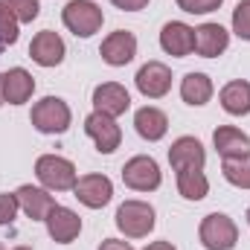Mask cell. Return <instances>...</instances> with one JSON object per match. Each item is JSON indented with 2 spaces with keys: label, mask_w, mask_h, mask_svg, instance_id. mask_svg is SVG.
<instances>
[{
  "label": "cell",
  "mask_w": 250,
  "mask_h": 250,
  "mask_svg": "<svg viewBox=\"0 0 250 250\" xmlns=\"http://www.w3.org/2000/svg\"><path fill=\"white\" fill-rule=\"evenodd\" d=\"M3 93H6L9 105H23L35 93V79L23 67H12L3 73Z\"/></svg>",
  "instance_id": "obj_19"
},
{
  "label": "cell",
  "mask_w": 250,
  "mask_h": 250,
  "mask_svg": "<svg viewBox=\"0 0 250 250\" xmlns=\"http://www.w3.org/2000/svg\"><path fill=\"white\" fill-rule=\"evenodd\" d=\"M64 41L59 32H53V29H44V32H38L35 38H32V44H29V56H32V62L41 64V67H56V64L64 62Z\"/></svg>",
  "instance_id": "obj_14"
},
{
  "label": "cell",
  "mask_w": 250,
  "mask_h": 250,
  "mask_svg": "<svg viewBox=\"0 0 250 250\" xmlns=\"http://www.w3.org/2000/svg\"><path fill=\"white\" fill-rule=\"evenodd\" d=\"M233 32L242 41H250V0H242L233 9Z\"/></svg>",
  "instance_id": "obj_26"
},
{
  "label": "cell",
  "mask_w": 250,
  "mask_h": 250,
  "mask_svg": "<svg viewBox=\"0 0 250 250\" xmlns=\"http://www.w3.org/2000/svg\"><path fill=\"white\" fill-rule=\"evenodd\" d=\"M32 125L41 134H64L70 128V108L59 96H44L41 102L32 105Z\"/></svg>",
  "instance_id": "obj_5"
},
{
  "label": "cell",
  "mask_w": 250,
  "mask_h": 250,
  "mask_svg": "<svg viewBox=\"0 0 250 250\" xmlns=\"http://www.w3.org/2000/svg\"><path fill=\"white\" fill-rule=\"evenodd\" d=\"M143 250H175V245L172 242H151L148 248H143Z\"/></svg>",
  "instance_id": "obj_32"
},
{
  "label": "cell",
  "mask_w": 250,
  "mask_h": 250,
  "mask_svg": "<svg viewBox=\"0 0 250 250\" xmlns=\"http://www.w3.org/2000/svg\"><path fill=\"white\" fill-rule=\"evenodd\" d=\"M134 82H137V90L146 99H160L172 87V70L163 62H148L137 70V79Z\"/></svg>",
  "instance_id": "obj_8"
},
{
  "label": "cell",
  "mask_w": 250,
  "mask_h": 250,
  "mask_svg": "<svg viewBox=\"0 0 250 250\" xmlns=\"http://www.w3.org/2000/svg\"><path fill=\"white\" fill-rule=\"evenodd\" d=\"M181 96H184L187 105H195V108L207 105L212 99V82H209V76H204V73H187L184 82H181Z\"/></svg>",
  "instance_id": "obj_22"
},
{
  "label": "cell",
  "mask_w": 250,
  "mask_h": 250,
  "mask_svg": "<svg viewBox=\"0 0 250 250\" xmlns=\"http://www.w3.org/2000/svg\"><path fill=\"white\" fill-rule=\"evenodd\" d=\"M21 204H18V195L15 192H0V227L12 224L15 215H18Z\"/></svg>",
  "instance_id": "obj_28"
},
{
  "label": "cell",
  "mask_w": 250,
  "mask_h": 250,
  "mask_svg": "<svg viewBox=\"0 0 250 250\" xmlns=\"http://www.w3.org/2000/svg\"><path fill=\"white\" fill-rule=\"evenodd\" d=\"M248 224H250V209H248Z\"/></svg>",
  "instance_id": "obj_36"
},
{
  "label": "cell",
  "mask_w": 250,
  "mask_h": 250,
  "mask_svg": "<svg viewBox=\"0 0 250 250\" xmlns=\"http://www.w3.org/2000/svg\"><path fill=\"white\" fill-rule=\"evenodd\" d=\"M224 178L239 189H250V157H239V160H224L221 166Z\"/></svg>",
  "instance_id": "obj_24"
},
{
  "label": "cell",
  "mask_w": 250,
  "mask_h": 250,
  "mask_svg": "<svg viewBox=\"0 0 250 250\" xmlns=\"http://www.w3.org/2000/svg\"><path fill=\"white\" fill-rule=\"evenodd\" d=\"M15 195H18V204H21L23 215L32 218V221H44L47 212L56 207V201H53V195L47 189H38V187H32V184H23Z\"/></svg>",
  "instance_id": "obj_18"
},
{
  "label": "cell",
  "mask_w": 250,
  "mask_h": 250,
  "mask_svg": "<svg viewBox=\"0 0 250 250\" xmlns=\"http://www.w3.org/2000/svg\"><path fill=\"white\" fill-rule=\"evenodd\" d=\"M201 245L207 250H233L239 242V227L230 215L224 212H209L204 221H201Z\"/></svg>",
  "instance_id": "obj_3"
},
{
  "label": "cell",
  "mask_w": 250,
  "mask_h": 250,
  "mask_svg": "<svg viewBox=\"0 0 250 250\" xmlns=\"http://www.w3.org/2000/svg\"><path fill=\"white\" fill-rule=\"evenodd\" d=\"M0 250H3V245H0Z\"/></svg>",
  "instance_id": "obj_37"
},
{
  "label": "cell",
  "mask_w": 250,
  "mask_h": 250,
  "mask_svg": "<svg viewBox=\"0 0 250 250\" xmlns=\"http://www.w3.org/2000/svg\"><path fill=\"white\" fill-rule=\"evenodd\" d=\"M62 21L73 35L90 38L93 32L102 29L105 15H102V9H99L93 0H70V3L64 6V12H62Z\"/></svg>",
  "instance_id": "obj_2"
},
{
  "label": "cell",
  "mask_w": 250,
  "mask_h": 250,
  "mask_svg": "<svg viewBox=\"0 0 250 250\" xmlns=\"http://www.w3.org/2000/svg\"><path fill=\"white\" fill-rule=\"evenodd\" d=\"M134 128H137V134H140L143 140L157 143V140H163L166 131H169V117H166L160 108L146 105V108H140V111L134 114Z\"/></svg>",
  "instance_id": "obj_20"
},
{
  "label": "cell",
  "mask_w": 250,
  "mask_h": 250,
  "mask_svg": "<svg viewBox=\"0 0 250 250\" xmlns=\"http://www.w3.org/2000/svg\"><path fill=\"white\" fill-rule=\"evenodd\" d=\"M84 131L96 143V151L99 154H114L120 148V143H123V131H120L117 120L108 117V114H99V111H93L84 120Z\"/></svg>",
  "instance_id": "obj_7"
},
{
  "label": "cell",
  "mask_w": 250,
  "mask_h": 250,
  "mask_svg": "<svg viewBox=\"0 0 250 250\" xmlns=\"http://www.w3.org/2000/svg\"><path fill=\"white\" fill-rule=\"evenodd\" d=\"M73 195H76L84 207L99 209V207H105V204L114 198V184H111V178H105V175H82V178L76 181V187H73Z\"/></svg>",
  "instance_id": "obj_10"
},
{
  "label": "cell",
  "mask_w": 250,
  "mask_h": 250,
  "mask_svg": "<svg viewBox=\"0 0 250 250\" xmlns=\"http://www.w3.org/2000/svg\"><path fill=\"white\" fill-rule=\"evenodd\" d=\"M224 0H178V6L189 12V15H207V12H215Z\"/></svg>",
  "instance_id": "obj_29"
},
{
  "label": "cell",
  "mask_w": 250,
  "mask_h": 250,
  "mask_svg": "<svg viewBox=\"0 0 250 250\" xmlns=\"http://www.w3.org/2000/svg\"><path fill=\"white\" fill-rule=\"evenodd\" d=\"M218 99H221V108H224L227 114H233V117L250 114V82L236 79V82L224 84L221 93H218Z\"/></svg>",
  "instance_id": "obj_21"
},
{
  "label": "cell",
  "mask_w": 250,
  "mask_h": 250,
  "mask_svg": "<svg viewBox=\"0 0 250 250\" xmlns=\"http://www.w3.org/2000/svg\"><path fill=\"white\" fill-rule=\"evenodd\" d=\"M178 192L187 201H201L209 192V181L201 169H184V172H178Z\"/></svg>",
  "instance_id": "obj_23"
},
{
  "label": "cell",
  "mask_w": 250,
  "mask_h": 250,
  "mask_svg": "<svg viewBox=\"0 0 250 250\" xmlns=\"http://www.w3.org/2000/svg\"><path fill=\"white\" fill-rule=\"evenodd\" d=\"M18 26H21V21H18V15L0 0V41L6 44V47H12L15 41H18Z\"/></svg>",
  "instance_id": "obj_25"
},
{
  "label": "cell",
  "mask_w": 250,
  "mask_h": 250,
  "mask_svg": "<svg viewBox=\"0 0 250 250\" xmlns=\"http://www.w3.org/2000/svg\"><path fill=\"white\" fill-rule=\"evenodd\" d=\"M35 175L44 184V189H50V192H67L79 181L76 166L67 157H59V154H41L35 160Z\"/></svg>",
  "instance_id": "obj_1"
},
{
  "label": "cell",
  "mask_w": 250,
  "mask_h": 250,
  "mask_svg": "<svg viewBox=\"0 0 250 250\" xmlns=\"http://www.w3.org/2000/svg\"><path fill=\"white\" fill-rule=\"evenodd\" d=\"M99 56H102V62L111 64V67H125L128 62H134V56H137V38H134V32H128V29L111 32L102 41Z\"/></svg>",
  "instance_id": "obj_11"
},
{
  "label": "cell",
  "mask_w": 250,
  "mask_h": 250,
  "mask_svg": "<svg viewBox=\"0 0 250 250\" xmlns=\"http://www.w3.org/2000/svg\"><path fill=\"white\" fill-rule=\"evenodd\" d=\"M3 50H6V44H3V41H0V56H3Z\"/></svg>",
  "instance_id": "obj_34"
},
{
  "label": "cell",
  "mask_w": 250,
  "mask_h": 250,
  "mask_svg": "<svg viewBox=\"0 0 250 250\" xmlns=\"http://www.w3.org/2000/svg\"><path fill=\"white\" fill-rule=\"evenodd\" d=\"M169 163L175 172H184V169H204L207 163V151L204 146L195 140V137H178L169 148Z\"/></svg>",
  "instance_id": "obj_15"
},
{
  "label": "cell",
  "mask_w": 250,
  "mask_h": 250,
  "mask_svg": "<svg viewBox=\"0 0 250 250\" xmlns=\"http://www.w3.org/2000/svg\"><path fill=\"white\" fill-rule=\"evenodd\" d=\"M15 250H32V248H15Z\"/></svg>",
  "instance_id": "obj_35"
},
{
  "label": "cell",
  "mask_w": 250,
  "mask_h": 250,
  "mask_svg": "<svg viewBox=\"0 0 250 250\" xmlns=\"http://www.w3.org/2000/svg\"><path fill=\"white\" fill-rule=\"evenodd\" d=\"M215 151L221 154V160H239V157H250V137L245 131L233 128V125H221L212 134Z\"/></svg>",
  "instance_id": "obj_16"
},
{
  "label": "cell",
  "mask_w": 250,
  "mask_h": 250,
  "mask_svg": "<svg viewBox=\"0 0 250 250\" xmlns=\"http://www.w3.org/2000/svg\"><path fill=\"white\" fill-rule=\"evenodd\" d=\"M131 108V96H128V90H125L123 84H117V82H105V84H99L96 90H93V111H99V114H108V117H120Z\"/></svg>",
  "instance_id": "obj_13"
},
{
  "label": "cell",
  "mask_w": 250,
  "mask_h": 250,
  "mask_svg": "<svg viewBox=\"0 0 250 250\" xmlns=\"http://www.w3.org/2000/svg\"><path fill=\"white\" fill-rule=\"evenodd\" d=\"M123 184L134 192H154L160 187V166L154 157L137 154L123 166Z\"/></svg>",
  "instance_id": "obj_6"
},
{
  "label": "cell",
  "mask_w": 250,
  "mask_h": 250,
  "mask_svg": "<svg viewBox=\"0 0 250 250\" xmlns=\"http://www.w3.org/2000/svg\"><path fill=\"white\" fill-rule=\"evenodd\" d=\"M230 47V32L221 23H201L195 29V53L201 59H215Z\"/></svg>",
  "instance_id": "obj_17"
},
{
  "label": "cell",
  "mask_w": 250,
  "mask_h": 250,
  "mask_svg": "<svg viewBox=\"0 0 250 250\" xmlns=\"http://www.w3.org/2000/svg\"><path fill=\"white\" fill-rule=\"evenodd\" d=\"M117 9H125V12H140L148 6V0H111Z\"/></svg>",
  "instance_id": "obj_30"
},
{
  "label": "cell",
  "mask_w": 250,
  "mask_h": 250,
  "mask_svg": "<svg viewBox=\"0 0 250 250\" xmlns=\"http://www.w3.org/2000/svg\"><path fill=\"white\" fill-rule=\"evenodd\" d=\"M6 102V93H3V73H0V105Z\"/></svg>",
  "instance_id": "obj_33"
},
{
  "label": "cell",
  "mask_w": 250,
  "mask_h": 250,
  "mask_svg": "<svg viewBox=\"0 0 250 250\" xmlns=\"http://www.w3.org/2000/svg\"><path fill=\"white\" fill-rule=\"evenodd\" d=\"M3 3L18 15V21H21V23H32V21L38 18V12H41L38 0H3Z\"/></svg>",
  "instance_id": "obj_27"
},
{
  "label": "cell",
  "mask_w": 250,
  "mask_h": 250,
  "mask_svg": "<svg viewBox=\"0 0 250 250\" xmlns=\"http://www.w3.org/2000/svg\"><path fill=\"white\" fill-rule=\"evenodd\" d=\"M44 224H47L50 239L59 242V245H70V242L82 233V218H79L70 207H62V204H56V207L47 212Z\"/></svg>",
  "instance_id": "obj_9"
},
{
  "label": "cell",
  "mask_w": 250,
  "mask_h": 250,
  "mask_svg": "<svg viewBox=\"0 0 250 250\" xmlns=\"http://www.w3.org/2000/svg\"><path fill=\"white\" fill-rule=\"evenodd\" d=\"M160 47L175 59H187L189 53H195V29L184 21H169L160 29Z\"/></svg>",
  "instance_id": "obj_12"
},
{
  "label": "cell",
  "mask_w": 250,
  "mask_h": 250,
  "mask_svg": "<svg viewBox=\"0 0 250 250\" xmlns=\"http://www.w3.org/2000/svg\"><path fill=\"white\" fill-rule=\"evenodd\" d=\"M99 250H134L128 242H120V239H105L102 245H99Z\"/></svg>",
  "instance_id": "obj_31"
},
{
  "label": "cell",
  "mask_w": 250,
  "mask_h": 250,
  "mask_svg": "<svg viewBox=\"0 0 250 250\" xmlns=\"http://www.w3.org/2000/svg\"><path fill=\"white\" fill-rule=\"evenodd\" d=\"M117 227L128 239H143L154 230V207L146 201H125L117 209Z\"/></svg>",
  "instance_id": "obj_4"
}]
</instances>
